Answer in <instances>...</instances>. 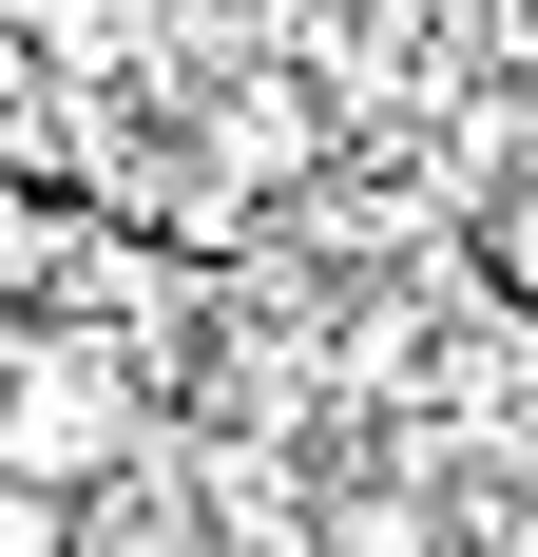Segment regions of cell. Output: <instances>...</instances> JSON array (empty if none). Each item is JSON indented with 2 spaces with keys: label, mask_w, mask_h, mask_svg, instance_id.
I'll return each instance as SVG.
<instances>
[{
  "label": "cell",
  "mask_w": 538,
  "mask_h": 557,
  "mask_svg": "<svg viewBox=\"0 0 538 557\" xmlns=\"http://www.w3.org/2000/svg\"><path fill=\"white\" fill-rule=\"evenodd\" d=\"M481 270H500V288H519V308H538V154H519V173H500V193H481Z\"/></svg>",
  "instance_id": "obj_2"
},
{
  "label": "cell",
  "mask_w": 538,
  "mask_h": 557,
  "mask_svg": "<svg viewBox=\"0 0 538 557\" xmlns=\"http://www.w3.org/2000/svg\"><path fill=\"white\" fill-rule=\"evenodd\" d=\"M327 557H424V519H404V500H346V519H327Z\"/></svg>",
  "instance_id": "obj_4"
},
{
  "label": "cell",
  "mask_w": 538,
  "mask_h": 557,
  "mask_svg": "<svg viewBox=\"0 0 538 557\" xmlns=\"http://www.w3.org/2000/svg\"><path fill=\"white\" fill-rule=\"evenodd\" d=\"M135 461V346L115 327H0V481L97 500Z\"/></svg>",
  "instance_id": "obj_1"
},
{
  "label": "cell",
  "mask_w": 538,
  "mask_h": 557,
  "mask_svg": "<svg viewBox=\"0 0 538 557\" xmlns=\"http://www.w3.org/2000/svg\"><path fill=\"white\" fill-rule=\"evenodd\" d=\"M0 557H77V500H39V481H0Z\"/></svg>",
  "instance_id": "obj_3"
}]
</instances>
